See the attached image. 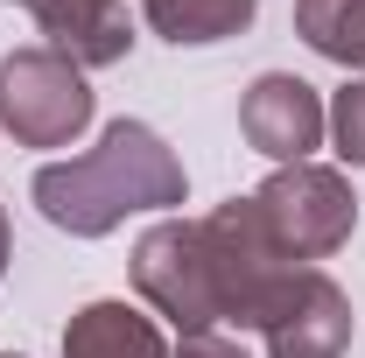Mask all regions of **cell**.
<instances>
[{
    "mask_svg": "<svg viewBox=\"0 0 365 358\" xmlns=\"http://www.w3.org/2000/svg\"><path fill=\"white\" fill-rule=\"evenodd\" d=\"M134 288L155 316H169L182 337L190 330H218V274L204 246V218H162L134 239Z\"/></svg>",
    "mask_w": 365,
    "mask_h": 358,
    "instance_id": "5",
    "label": "cell"
},
{
    "mask_svg": "<svg viewBox=\"0 0 365 358\" xmlns=\"http://www.w3.org/2000/svg\"><path fill=\"white\" fill-rule=\"evenodd\" d=\"M267 358H344L351 352V295L323 267H302L260 323Z\"/></svg>",
    "mask_w": 365,
    "mask_h": 358,
    "instance_id": "7",
    "label": "cell"
},
{
    "mask_svg": "<svg viewBox=\"0 0 365 358\" xmlns=\"http://www.w3.org/2000/svg\"><path fill=\"white\" fill-rule=\"evenodd\" d=\"M239 134L253 155H267V162H309L330 134V106L317 98L309 78H295V71H260L246 98H239Z\"/></svg>",
    "mask_w": 365,
    "mask_h": 358,
    "instance_id": "6",
    "label": "cell"
},
{
    "mask_svg": "<svg viewBox=\"0 0 365 358\" xmlns=\"http://www.w3.org/2000/svg\"><path fill=\"white\" fill-rule=\"evenodd\" d=\"M29 14H36V29L49 36V49H63L78 71L127 63V49H134L127 0H29Z\"/></svg>",
    "mask_w": 365,
    "mask_h": 358,
    "instance_id": "8",
    "label": "cell"
},
{
    "mask_svg": "<svg viewBox=\"0 0 365 358\" xmlns=\"http://www.w3.org/2000/svg\"><path fill=\"white\" fill-rule=\"evenodd\" d=\"M148 29L176 49H211V43H232L253 29L260 0H140Z\"/></svg>",
    "mask_w": 365,
    "mask_h": 358,
    "instance_id": "10",
    "label": "cell"
},
{
    "mask_svg": "<svg viewBox=\"0 0 365 358\" xmlns=\"http://www.w3.org/2000/svg\"><path fill=\"white\" fill-rule=\"evenodd\" d=\"M0 358H21V352H0Z\"/></svg>",
    "mask_w": 365,
    "mask_h": 358,
    "instance_id": "15",
    "label": "cell"
},
{
    "mask_svg": "<svg viewBox=\"0 0 365 358\" xmlns=\"http://www.w3.org/2000/svg\"><path fill=\"white\" fill-rule=\"evenodd\" d=\"M63 358H169L155 316H140L134 302H85L63 323Z\"/></svg>",
    "mask_w": 365,
    "mask_h": 358,
    "instance_id": "9",
    "label": "cell"
},
{
    "mask_svg": "<svg viewBox=\"0 0 365 358\" xmlns=\"http://www.w3.org/2000/svg\"><path fill=\"white\" fill-rule=\"evenodd\" d=\"M295 36L365 78V0H295Z\"/></svg>",
    "mask_w": 365,
    "mask_h": 358,
    "instance_id": "11",
    "label": "cell"
},
{
    "mask_svg": "<svg viewBox=\"0 0 365 358\" xmlns=\"http://www.w3.org/2000/svg\"><path fill=\"white\" fill-rule=\"evenodd\" d=\"M169 358H246V352H239L232 337H218V330H190V337H182Z\"/></svg>",
    "mask_w": 365,
    "mask_h": 358,
    "instance_id": "13",
    "label": "cell"
},
{
    "mask_svg": "<svg viewBox=\"0 0 365 358\" xmlns=\"http://www.w3.org/2000/svg\"><path fill=\"white\" fill-rule=\"evenodd\" d=\"M204 246H211V274H218V316L239 330H260L267 310L281 302V288L302 274V260H288L274 246L267 218L253 211V197H232L204 218Z\"/></svg>",
    "mask_w": 365,
    "mask_h": 358,
    "instance_id": "3",
    "label": "cell"
},
{
    "mask_svg": "<svg viewBox=\"0 0 365 358\" xmlns=\"http://www.w3.org/2000/svg\"><path fill=\"white\" fill-rule=\"evenodd\" d=\"M7 253H14V232H7V204H0V274H7Z\"/></svg>",
    "mask_w": 365,
    "mask_h": 358,
    "instance_id": "14",
    "label": "cell"
},
{
    "mask_svg": "<svg viewBox=\"0 0 365 358\" xmlns=\"http://www.w3.org/2000/svg\"><path fill=\"white\" fill-rule=\"evenodd\" d=\"M330 140H337V155L351 169H365V78H351L330 98Z\"/></svg>",
    "mask_w": 365,
    "mask_h": 358,
    "instance_id": "12",
    "label": "cell"
},
{
    "mask_svg": "<svg viewBox=\"0 0 365 358\" xmlns=\"http://www.w3.org/2000/svg\"><path fill=\"white\" fill-rule=\"evenodd\" d=\"M182 197H190V176L148 120H113L98 148L36 169V211L71 239H106L134 211H176Z\"/></svg>",
    "mask_w": 365,
    "mask_h": 358,
    "instance_id": "1",
    "label": "cell"
},
{
    "mask_svg": "<svg viewBox=\"0 0 365 358\" xmlns=\"http://www.w3.org/2000/svg\"><path fill=\"white\" fill-rule=\"evenodd\" d=\"M91 106L85 71L63 49L29 43L0 56V134H14V148H71L91 127Z\"/></svg>",
    "mask_w": 365,
    "mask_h": 358,
    "instance_id": "2",
    "label": "cell"
},
{
    "mask_svg": "<svg viewBox=\"0 0 365 358\" xmlns=\"http://www.w3.org/2000/svg\"><path fill=\"white\" fill-rule=\"evenodd\" d=\"M253 211L267 218L274 246L309 267V260H330L359 232V190H351V176H337L323 162H288L253 190Z\"/></svg>",
    "mask_w": 365,
    "mask_h": 358,
    "instance_id": "4",
    "label": "cell"
}]
</instances>
